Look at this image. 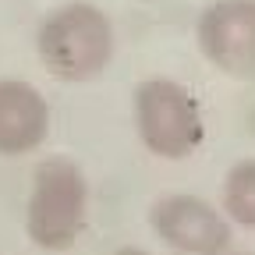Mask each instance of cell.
Returning <instances> with one entry per match:
<instances>
[{
    "label": "cell",
    "instance_id": "obj_6",
    "mask_svg": "<svg viewBox=\"0 0 255 255\" xmlns=\"http://www.w3.org/2000/svg\"><path fill=\"white\" fill-rule=\"evenodd\" d=\"M50 135V103L25 78H0V156H28Z\"/></svg>",
    "mask_w": 255,
    "mask_h": 255
},
{
    "label": "cell",
    "instance_id": "obj_7",
    "mask_svg": "<svg viewBox=\"0 0 255 255\" xmlns=\"http://www.w3.org/2000/svg\"><path fill=\"white\" fill-rule=\"evenodd\" d=\"M220 213L231 220V227L255 231V156H245L223 174L220 184Z\"/></svg>",
    "mask_w": 255,
    "mask_h": 255
},
{
    "label": "cell",
    "instance_id": "obj_2",
    "mask_svg": "<svg viewBox=\"0 0 255 255\" xmlns=\"http://www.w3.org/2000/svg\"><path fill=\"white\" fill-rule=\"evenodd\" d=\"M89 220V177L71 156H46L36 163L25 202V234L43 252H68Z\"/></svg>",
    "mask_w": 255,
    "mask_h": 255
},
{
    "label": "cell",
    "instance_id": "obj_1",
    "mask_svg": "<svg viewBox=\"0 0 255 255\" xmlns=\"http://www.w3.org/2000/svg\"><path fill=\"white\" fill-rule=\"evenodd\" d=\"M117 50V32L103 7L89 0H68L53 7L36 32L39 64L57 82H92L100 78Z\"/></svg>",
    "mask_w": 255,
    "mask_h": 255
},
{
    "label": "cell",
    "instance_id": "obj_8",
    "mask_svg": "<svg viewBox=\"0 0 255 255\" xmlns=\"http://www.w3.org/2000/svg\"><path fill=\"white\" fill-rule=\"evenodd\" d=\"M114 255H152V252H145V248H138V245H124V248H117Z\"/></svg>",
    "mask_w": 255,
    "mask_h": 255
},
{
    "label": "cell",
    "instance_id": "obj_4",
    "mask_svg": "<svg viewBox=\"0 0 255 255\" xmlns=\"http://www.w3.org/2000/svg\"><path fill=\"white\" fill-rule=\"evenodd\" d=\"M149 227L167 248L181 255H227L234 227L209 199L191 191H170L149 206Z\"/></svg>",
    "mask_w": 255,
    "mask_h": 255
},
{
    "label": "cell",
    "instance_id": "obj_5",
    "mask_svg": "<svg viewBox=\"0 0 255 255\" xmlns=\"http://www.w3.org/2000/svg\"><path fill=\"white\" fill-rule=\"evenodd\" d=\"M195 46L216 71L255 78V0H209L195 18Z\"/></svg>",
    "mask_w": 255,
    "mask_h": 255
},
{
    "label": "cell",
    "instance_id": "obj_3",
    "mask_svg": "<svg viewBox=\"0 0 255 255\" xmlns=\"http://www.w3.org/2000/svg\"><path fill=\"white\" fill-rule=\"evenodd\" d=\"M131 114L138 142L145 145V152L159 159H188L206 142L202 103L177 78H142L131 96Z\"/></svg>",
    "mask_w": 255,
    "mask_h": 255
}]
</instances>
